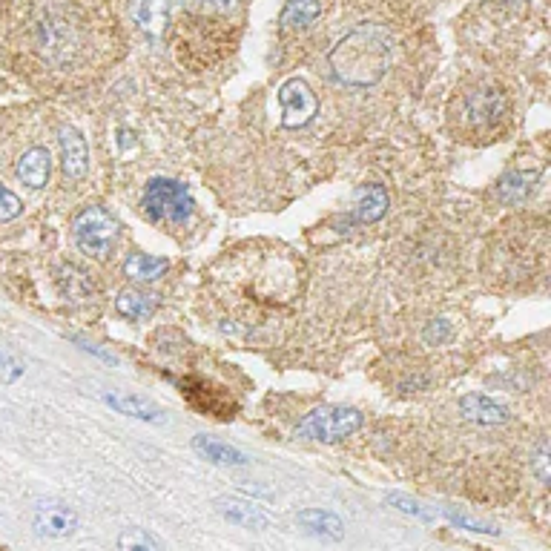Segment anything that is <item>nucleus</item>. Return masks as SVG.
I'll list each match as a JSON object with an SVG mask.
<instances>
[{"instance_id": "obj_1", "label": "nucleus", "mask_w": 551, "mask_h": 551, "mask_svg": "<svg viewBox=\"0 0 551 551\" xmlns=\"http://www.w3.org/2000/svg\"><path fill=\"white\" fill-rule=\"evenodd\" d=\"M394 61V35L382 23H362L328 52L331 75L353 89L379 84Z\"/></svg>"}, {"instance_id": "obj_2", "label": "nucleus", "mask_w": 551, "mask_h": 551, "mask_svg": "<svg viewBox=\"0 0 551 551\" xmlns=\"http://www.w3.org/2000/svg\"><path fill=\"white\" fill-rule=\"evenodd\" d=\"M362 428V411L348 408V405H319L310 414L299 419L293 437L305 442H331L345 440Z\"/></svg>"}, {"instance_id": "obj_3", "label": "nucleus", "mask_w": 551, "mask_h": 551, "mask_svg": "<svg viewBox=\"0 0 551 551\" xmlns=\"http://www.w3.org/2000/svg\"><path fill=\"white\" fill-rule=\"evenodd\" d=\"M141 207L153 221H167V224H184L193 216L196 201L190 196V190L176 181V178H153L144 187Z\"/></svg>"}, {"instance_id": "obj_4", "label": "nucleus", "mask_w": 551, "mask_h": 551, "mask_svg": "<svg viewBox=\"0 0 551 551\" xmlns=\"http://www.w3.org/2000/svg\"><path fill=\"white\" fill-rule=\"evenodd\" d=\"M508 98L500 89H474L463 101V127L471 135H494L506 127Z\"/></svg>"}, {"instance_id": "obj_5", "label": "nucleus", "mask_w": 551, "mask_h": 551, "mask_svg": "<svg viewBox=\"0 0 551 551\" xmlns=\"http://www.w3.org/2000/svg\"><path fill=\"white\" fill-rule=\"evenodd\" d=\"M118 221L104 207H87L72 224L78 247L92 259H107L118 244Z\"/></svg>"}, {"instance_id": "obj_6", "label": "nucleus", "mask_w": 551, "mask_h": 551, "mask_svg": "<svg viewBox=\"0 0 551 551\" xmlns=\"http://www.w3.org/2000/svg\"><path fill=\"white\" fill-rule=\"evenodd\" d=\"M279 107H282V124L287 130H299L313 121V115L319 112V101L308 87V81L290 78L279 87Z\"/></svg>"}, {"instance_id": "obj_7", "label": "nucleus", "mask_w": 551, "mask_h": 551, "mask_svg": "<svg viewBox=\"0 0 551 551\" xmlns=\"http://www.w3.org/2000/svg\"><path fill=\"white\" fill-rule=\"evenodd\" d=\"M32 526H35L38 534H44V537H69L72 531L78 529V514L67 503L44 500V503L35 506Z\"/></svg>"}, {"instance_id": "obj_8", "label": "nucleus", "mask_w": 551, "mask_h": 551, "mask_svg": "<svg viewBox=\"0 0 551 551\" xmlns=\"http://www.w3.org/2000/svg\"><path fill=\"white\" fill-rule=\"evenodd\" d=\"M216 511L227 523H233L239 529L265 531L273 526V517L267 514L265 508L256 506V503H247V500H236V497H219L216 500Z\"/></svg>"}, {"instance_id": "obj_9", "label": "nucleus", "mask_w": 551, "mask_h": 551, "mask_svg": "<svg viewBox=\"0 0 551 551\" xmlns=\"http://www.w3.org/2000/svg\"><path fill=\"white\" fill-rule=\"evenodd\" d=\"M170 9H173V0H133L130 15L147 38H161L170 23Z\"/></svg>"}, {"instance_id": "obj_10", "label": "nucleus", "mask_w": 551, "mask_h": 551, "mask_svg": "<svg viewBox=\"0 0 551 551\" xmlns=\"http://www.w3.org/2000/svg\"><path fill=\"white\" fill-rule=\"evenodd\" d=\"M61 161H64V176L69 181H81L87 178L89 170V150L84 135L75 127H64L61 130Z\"/></svg>"}, {"instance_id": "obj_11", "label": "nucleus", "mask_w": 551, "mask_h": 551, "mask_svg": "<svg viewBox=\"0 0 551 551\" xmlns=\"http://www.w3.org/2000/svg\"><path fill=\"white\" fill-rule=\"evenodd\" d=\"M296 523L308 531L310 537H319V540H328V543H336V540L345 537V523L328 508H305V511L296 514Z\"/></svg>"}, {"instance_id": "obj_12", "label": "nucleus", "mask_w": 551, "mask_h": 551, "mask_svg": "<svg viewBox=\"0 0 551 551\" xmlns=\"http://www.w3.org/2000/svg\"><path fill=\"white\" fill-rule=\"evenodd\" d=\"M104 402H107L110 408H115L118 414H127V417L141 419V422H150V425H161V422H167L161 405H155L153 399L138 397V394H104Z\"/></svg>"}, {"instance_id": "obj_13", "label": "nucleus", "mask_w": 551, "mask_h": 551, "mask_svg": "<svg viewBox=\"0 0 551 551\" xmlns=\"http://www.w3.org/2000/svg\"><path fill=\"white\" fill-rule=\"evenodd\" d=\"M49 173H52V155L46 147H32L18 158L15 164V176L21 178L26 187L32 190H41L49 181Z\"/></svg>"}, {"instance_id": "obj_14", "label": "nucleus", "mask_w": 551, "mask_h": 551, "mask_svg": "<svg viewBox=\"0 0 551 551\" xmlns=\"http://www.w3.org/2000/svg\"><path fill=\"white\" fill-rule=\"evenodd\" d=\"M193 451L199 454L201 460L213 465H247L250 457L244 454L242 448L230 445V442L219 440V437H207V434H196L193 437Z\"/></svg>"}, {"instance_id": "obj_15", "label": "nucleus", "mask_w": 551, "mask_h": 551, "mask_svg": "<svg viewBox=\"0 0 551 551\" xmlns=\"http://www.w3.org/2000/svg\"><path fill=\"white\" fill-rule=\"evenodd\" d=\"M460 414L477 425H503L511 417L506 405L494 402L491 397H483V394H465L460 399Z\"/></svg>"}, {"instance_id": "obj_16", "label": "nucleus", "mask_w": 551, "mask_h": 551, "mask_svg": "<svg viewBox=\"0 0 551 551\" xmlns=\"http://www.w3.org/2000/svg\"><path fill=\"white\" fill-rule=\"evenodd\" d=\"M391 207L388 199V190L382 184H362L356 190V210H353V219L359 224H374L379 221Z\"/></svg>"}, {"instance_id": "obj_17", "label": "nucleus", "mask_w": 551, "mask_h": 551, "mask_svg": "<svg viewBox=\"0 0 551 551\" xmlns=\"http://www.w3.org/2000/svg\"><path fill=\"white\" fill-rule=\"evenodd\" d=\"M319 15H322L319 0H287L279 26H282V32H302V29L313 26Z\"/></svg>"}, {"instance_id": "obj_18", "label": "nucleus", "mask_w": 551, "mask_h": 551, "mask_svg": "<svg viewBox=\"0 0 551 551\" xmlns=\"http://www.w3.org/2000/svg\"><path fill=\"white\" fill-rule=\"evenodd\" d=\"M167 270H170V262H167V259L147 256V253H133V256L124 262V276L133 279V282H158Z\"/></svg>"}, {"instance_id": "obj_19", "label": "nucleus", "mask_w": 551, "mask_h": 551, "mask_svg": "<svg viewBox=\"0 0 551 551\" xmlns=\"http://www.w3.org/2000/svg\"><path fill=\"white\" fill-rule=\"evenodd\" d=\"M537 178L540 176L534 170H511L500 178V199L511 201V204L526 201L537 187Z\"/></svg>"}, {"instance_id": "obj_20", "label": "nucleus", "mask_w": 551, "mask_h": 551, "mask_svg": "<svg viewBox=\"0 0 551 551\" xmlns=\"http://www.w3.org/2000/svg\"><path fill=\"white\" fill-rule=\"evenodd\" d=\"M115 310L127 319H150L155 313V296L153 293H144V290H124L118 293L115 299Z\"/></svg>"}, {"instance_id": "obj_21", "label": "nucleus", "mask_w": 551, "mask_h": 551, "mask_svg": "<svg viewBox=\"0 0 551 551\" xmlns=\"http://www.w3.org/2000/svg\"><path fill=\"white\" fill-rule=\"evenodd\" d=\"M442 514H445V520L448 523H454L457 529L465 531H474V534H491V537H497L500 529L494 526V523H488L483 517H474V514H468V511H457V508L445 506L442 508Z\"/></svg>"}, {"instance_id": "obj_22", "label": "nucleus", "mask_w": 551, "mask_h": 551, "mask_svg": "<svg viewBox=\"0 0 551 551\" xmlns=\"http://www.w3.org/2000/svg\"><path fill=\"white\" fill-rule=\"evenodd\" d=\"M388 500V506H394L397 511H405V514H411V517H417V520H425V523H431V520H437V514L431 511V508H425L419 500L414 497H408V494H388L385 497Z\"/></svg>"}, {"instance_id": "obj_23", "label": "nucleus", "mask_w": 551, "mask_h": 551, "mask_svg": "<svg viewBox=\"0 0 551 551\" xmlns=\"http://www.w3.org/2000/svg\"><path fill=\"white\" fill-rule=\"evenodd\" d=\"M118 551H161L147 531L130 529L118 534Z\"/></svg>"}, {"instance_id": "obj_24", "label": "nucleus", "mask_w": 551, "mask_h": 551, "mask_svg": "<svg viewBox=\"0 0 551 551\" xmlns=\"http://www.w3.org/2000/svg\"><path fill=\"white\" fill-rule=\"evenodd\" d=\"M23 371H26V365H23L21 356L15 351H9L6 345H0V382L9 385V382L21 379Z\"/></svg>"}, {"instance_id": "obj_25", "label": "nucleus", "mask_w": 551, "mask_h": 551, "mask_svg": "<svg viewBox=\"0 0 551 551\" xmlns=\"http://www.w3.org/2000/svg\"><path fill=\"white\" fill-rule=\"evenodd\" d=\"M236 3L239 0H184V9L196 15H227L236 9Z\"/></svg>"}, {"instance_id": "obj_26", "label": "nucleus", "mask_w": 551, "mask_h": 551, "mask_svg": "<svg viewBox=\"0 0 551 551\" xmlns=\"http://www.w3.org/2000/svg\"><path fill=\"white\" fill-rule=\"evenodd\" d=\"M23 213V201L9 190V187H3L0 184V224L3 221H12V219H18Z\"/></svg>"}, {"instance_id": "obj_27", "label": "nucleus", "mask_w": 551, "mask_h": 551, "mask_svg": "<svg viewBox=\"0 0 551 551\" xmlns=\"http://www.w3.org/2000/svg\"><path fill=\"white\" fill-rule=\"evenodd\" d=\"M549 465H551L549 445H546V442H540V448H537V454H534V460H531V471H534V477H537L543 485H549L551 480Z\"/></svg>"}, {"instance_id": "obj_28", "label": "nucleus", "mask_w": 551, "mask_h": 551, "mask_svg": "<svg viewBox=\"0 0 551 551\" xmlns=\"http://www.w3.org/2000/svg\"><path fill=\"white\" fill-rule=\"evenodd\" d=\"M451 333H454L451 322H445V319H434V322L425 328V342H428V345H442V342H448V339H451Z\"/></svg>"}]
</instances>
